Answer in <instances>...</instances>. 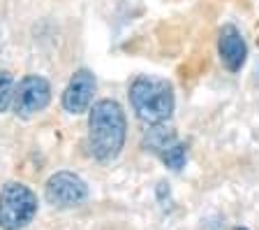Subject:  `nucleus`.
<instances>
[{"label": "nucleus", "instance_id": "obj_1", "mask_svg": "<svg viewBox=\"0 0 259 230\" xmlns=\"http://www.w3.org/2000/svg\"><path fill=\"white\" fill-rule=\"evenodd\" d=\"M125 112L116 100H100L93 105L88 116V149L93 158L109 163L120 153L125 144Z\"/></svg>", "mask_w": 259, "mask_h": 230}, {"label": "nucleus", "instance_id": "obj_2", "mask_svg": "<svg viewBox=\"0 0 259 230\" xmlns=\"http://www.w3.org/2000/svg\"><path fill=\"white\" fill-rule=\"evenodd\" d=\"M130 103L144 123L160 126L174 112V88L167 79L139 75L130 84Z\"/></svg>", "mask_w": 259, "mask_h": 230}, {"label": "nucleus", "instance_id": "obj_3", "mask_svg": "<svg viewBox=\"0 0 259 230\" xmlns=\"http://www.w3.org/2000/svg\"><path fill=\"white\" fill-rule=\"evenodd\" d=\"M37 214V198L23 184L10 181L0 191V228L21 230L35 219Z\"/></svg>", "mask_w": 259, "mask_h": 230}, {"label": "nucleus", "instance_id": "obj_4", "mask_svg": "<svg viewBox=\"0 0 259 230\" xmlns=\"http://www.w3.org/2000/svg\"><path fill=\"white\" fill-rule=\"evenodd\" d=\"M44 195H47L49 205L67 209L86 200L88 186L86 181L81 179L79 175H74V172H56V175L49 177L47 186H44Z\"/></svg>", "mask_w": 259, "mask_h": 230}, {"label": "nucleus", "instance_id": "obj_5", "mask_svg": "<svg viewBox=\"0 0 259 230\" xmlns=\"http://www.w3.org/2000/svg\"><path fill=\"white\" fill-rule=\"evenodd\" d=\"M49 100H51V86H49L47 79L39 75H28L14 88L12 107L19 116L28 119V116L42 112L49 105Z\"/></svg>", "mask_w": 259, "mask_h": 230}, {"label": "nucleus", "instance_id": "obj_6", "mask_svg": "<svg viewBox=\"0 0 259 230\" xmlns=\"http://www.w3.org/2000/svg\"><path fill=\"white\" fill-rule=\"evenodd\" d=\"M93 93H95V77H93V72L76 70L63 93V107L67 112H72V114H81V112H86L91 107Z\"/></svg>", "mask_w": 259, "mask_h": 230}, {"label": "nucleus", "instance_id": "obj_7", "mask_svg": "<svg viewBox=\"0 0 259 230\" xmlns=\"http://www.w3.org/2000/svg\"><path fill=\"white\" fill-rule=\"evenodd\" d=\"M218 54H220L222 65L229 72H238L243 68L248 49H245L241 33L234 26H222L220 35H218Z\"/></svg>", "mask_w": 259, "mask_h": 230}, {"label": "nucleus", "instance_id": "obj_8", "mask_svg": "<svg viewBox=\"0 0 259 230\" xmlns=\"http://www.w3.org/2000/svg\"><path fill=\"white\" fill-rule=\"evenodd\" d=\"M144 144H146V149H148V151L162 156V153L167 151L171 144H176V137H174V133H167L164 128H153V130L146 133Z\"/></svg>", "mask_w": 259, "mask_h": 230}, {"label": "nucleus", "instance_id": "obj_9", "mask_svg": "<svg viewBox=\"0 0 259 230\" xmlns=\"http://www.w3.org/2000/svg\"><path fill=\"white\" fill-rule=\"evenodd\" d=\"M160 158L164 160L171 170H181V168H183V163H185V144H181V142L171 144L167 151L162 153Z\"/></svg>", "mask_w": 259, "mask_h": 230}, {"label": "nucleus", "instance_id": "obj_10", "mask_svg": "<svg viewBox=\"0 0 259 230\" xmlns=\"http://www.w3.org/2000/svg\"><path fill=\"white\" fill-rule=\"evenodd\" d=\"M14 98V82H12V75L5 70H0V112H5L12 105Z\"/></svg>", "mask_w": 259, "mask_h": 230}, {"label": "nucleus", "instance_id": "obj_11", "mask_svg": "<svg viewBox=\"0 0 259 230\" xmlns=\"http://www.w3.org/2000/svg\"><path fill=\"white\" fill-rule=\"evenodd\" d=\"M234 230H248V228H234Z\"/></svg>", "mask_w": 259, "mask_h": 230}, {"label": "nucleus", "instance_id": "obj_12", "mask_svg": "<svg viewBox=\"0 0 259 230\" xmlns=\"http://www.w3.org/2000/svg\"><path fill=\"white\" fill-rule=\"evenodd\" d=\"M257 75H259V65H257Z\"/></svg>", "mask_w": 259, "mask_h": 230}]
</instances>
